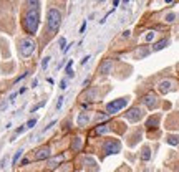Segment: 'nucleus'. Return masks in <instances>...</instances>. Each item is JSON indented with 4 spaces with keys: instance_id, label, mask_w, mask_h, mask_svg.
<instances>
[{
    "instance_id": "4468645a",
    "label": "nucleus",
    "mask_w": 179,
    "mask_h": 172,
    "mask_svg": "<svg viewBox=\"0 0 179 172\" xmlns=\"http://www.w3.org/2000/svg\"><path fill=\"white\" fill-rule=\"evenodd\" d=\"M108 131H110V127H108L106 124H100V126H96V129L93 131V134H95V136H101V134H106Z\"/></svg>"
},
{
    "instance_id": "7c9ffc66",
    "label": "nucleus",
    "mask_w": 179,
    "mask_h": 172,
    "mask_svg": "<svg viewBox=\"0 0 179 172\" xmlns=\"http://www.w3.org/2000/svg\"><path fill=\"white\" fill-rule=\"evenodd\" d=\"M17 94H20V93H12V94H10V98H8V101H10V103H13V101H15V98H17Z\"/></svg>"
},
{
    "instance_id": "cd10ccee",
    "label": "nucleus",
    "mask_w": 179,
    "mask_h": 172,
    "mask_svg": "<svg viewBox=\"0 0 179 172\" xmlns=\"http://www.w3.org/2000/svg\"><path fill=\"white\" fill-rule=\"evenodd\" d=\"M88 101H95V89H91V91L88 93Z\"/></svg>"
},
{
    "instance_id": "aec40b11",
    "label": "nucleus",
    "mask_w": 179,
    "mask_h": 172,
    "mask_svg": "<svg viewBox=\"0 0 179 172\" xmlns=\"http://www.w3.org/2000/svg\"><path fill=\"white\" fill-rule=\"evenodd\" d=\"M22 154H23V149H18V151L15 152V156H13V161H12V162H13V166H15L17 162H18V159L22 157Z\"/></svg>"
},
{
    "instance_id": "4c0bfd02",
    "label": "nucleus",
    "mask_w": 179,
    "mask_h": 172,
    "mask_svg": "<svg viewBox=\"0 0 179 172\" xmlns=\"http://www.w3.org/2000/svg\"><path fill=\"white\" fill-rule=\"evenodd\" d=\"M118 5H119V0H113V7H114V8H116Z\"/></svg>"
},
{
    "instance_id": "dca6fc26",
    "label": "nucleus",
    "mask_w": 179,
    "mask_h": 172,
    "mask_svg": "<svg viewBox=\"0 0 179 172\" xmlns=\"http://www.w3.org/2000/svg\"><path fill=\"white\" fill-rule=\"evenodd\" d=\"M72 149L73 151H80V149H81V137H75V139H73V142H72Z\"/></svg>"
},
{
    "instance_id": "b1692460",
    "label": "nucleus",
    "mask_w": 179,
    "mask_h": 172,
    "mask_svg": "<svg viewBox=\"0 0 179 172\" xmlns=\"http://www.w3.org/2000/svg\"><path fill=\"white\" fill-rule=\"evenodd\" d=\"M85 164H86V166H90V167H95V169H96V162L93 161V159H90V157H86V159H85Z\"/></svg>"
},
{
    "instance_id": "f3484780",
    "label": "nucleus",
    "mask_w": 179,
    "mask_h": 172,
    "mask_svg": "<svg viewBox=\"0 0 179 172\" xmlns=\"http://www.w3.org/2000/svg\"><path fill=\"white\" fill-rule=\"evenodd\" d=\"M141 159H143V161H149V159H151V149H149V147H143V151H141Z\"/></svg>"
},
{
    "instance_id": "9d476101",
    "label": "nucleus",
    "mask_w": 179,
    "mask_h": 172,
    "mask_svg": "<svg viewBox=\"0 0 179 172\" xmlns=\"http://www.w3.org/2000/svg\"><path fill=\"white\" fill-rule=\"evenodd\" d=\"M91 116H90V113H80L77 117V124L78 126H86L88 122H90Z\"/></svg>"
},
{
    "instance_id": "39448f33",
    "label": "nucleus",
    "mask_w": 179,
    "mask_h": 172,
    "mask_svg": "<svg viewBox=\"0 0 179 172\" xmlns=\"http://www.w3.org/2000/svg\"><path fill=\"white\" fill-rule=\"evenodd\" d=\"M128 98H119V99H116V101H111V103H108L106 104V111L108 114H114V113L118 111H121L126 104H128Z\"/></svg>"
},
{
    "instance_id": "72a5a7b5",
    "label": "nucleus",
    "mask_w": 179,
    "mask_h": 172,
    "mask_svg": "<svg viewBox=\"0 0 179 172\" xmlns=\"http://www.w3.org/2000/svg\"><path fill=\"white\" fill-rule=\"evenodd\" d=\"M85 30H86V22H83L81 28H80V33H85Z\"/></svg>"
},
{
    "instance_id": "f704fd0d",
    "label": "nucleus",
    "mask_w": 179,
    "mask_h": 172,
    "mask_svg": "<svg viewBox=\"0 0 179 172\" xmlns=\"http://www.w3.org/2000/svg\"><path fill=\"white\" fill-rule=\"evenodd\" d=\"M131 35V31L129 30H126V31H123V38H128V36Z\"/></svg>"
},
{
    "instance_id": "9b49d317",
    "label": "nucleus",
    "mask_w": 179,
    "mask_h": 172,
    "mask_svg": "<svg viewBox=\"0 0 179 172\" xmlns=\"http://www.w3.org/2000/svg\"><path fill=\"white\" fill-rule=\"evenodd\" d=\"M111 68H113V61L111 60H105L101 63V66H100V73H101V75H108V73L111 71Z\"/></svg>"
},
{
    "instance_id": "e433bc0d",
    "label": "nucleus",
    "mask_w": 179,
    "mask_h": 172,
    "mask_svg": "<svg viewBox=\"0 0 179 172\" xmlns=\"http://www.w3.org/2000/svg\"><path fill=\"white\" fill-rule=\"evenodd\" d=\"M38 86V80H33L32 81V88H37Z\"/></svg>"
},
{
    "instance_id": "393cba45",
    "label": "nucleus",
    "mask_w": 179,
    "mask_h": 172,
    "mask_svg": "<svg viewBox=\"0 0 179 172\" xmlns=\"http://www.w3.org/2000/svg\"><path fill=\"white\" fill-rule=\"evenodd\" d=\"M58 43H60V48H62V51H63V48L67 46V38H65V36H62V38H60V41H58Z\"/></svg>"
},
{
    "instance_id": "473e14b6",
    "label": "nucleus",
    "mask_w": 179,
    "mask_h": 172,
    "mask_svg": "<svg viewBox=\"0 0 179 172\" xmlns=\"http://www.w3.org/2000/svg\"><path fill=\"white\" fill-rule=\"evenodd\" d=\"M23 78H27V73H23V75H20V76H18V78H17V80H15V83H18V81H22V80H23Z\"/></svg>"
},
{
    "instance_id": "2eb2a0df",
    "label": "nucleus",
    "mask_w": 179,
    "mask_h": 172,
    "mask_svg": "<svg viewBox=\"0 0 179 172\" xmlns=\"http://www.w3.org/2000/svg\"><path fill=\"white\" fill-rule=\"evenodd\" d=\"M63 159H65V156H58V157H55V159H51V161H48V167H50V169H55L56 166H58V162L60 161H63Z\"/></svg>"
},
{
    "instance_id": "bb28decb",
    "label": "nucleus",
    "mask_w": 179,
    "mask_h": 172,
    "mask_svg": "<svg viewBox=\"0 0 179 172\" xmlns=\"http://www.w3.org/2000/svg\"><path fill=\"white\" fill-rule=\"evenodd\" d=\"M55 124H56V119H53V121H51L50 124H48V126H46L45 129H43V132H46V131H50V129H51V127H53V126H55Z\"/></svg>"
},
{
    "instance_id": "0eeeda50",
    "label": "nucleus",
    "mask_w": 179,
    "mask_h": 172,
    "mask_svg": "<svg viewBox=\"0 0 179 172\" xmlns=\"http://www.w3.org/2000/svg\"><path fill=\"white\" fill-rule=\"evenodd\" d=\"M143 103L146 104V108L148 109H154V108L158 106V98H156V94H153V93H149V94H146V96L143 98Z\"/></svg>"
},
{
    "instance_id": "f03ea898",
    "label": "nucleus",
    "mask_w": 179,
    "mask_h": 172,
    "mask_svg": "<svg viewBox=\"0 0 179 172\" xmlns=\"http://www.w3.org/2000/svg\"><path fill=\"white\" fill-rule=\"evenodd\" d=\"M60 25H62V13L56 8H48L46 12V27H48V33L50 35H55L56 31L60 30Z\"/></svg>"
},
{
    "instance_id": "7ed1b4c3",
    "label": "nucleus",
    "mask_w": 179,
    "mask_h": 172,
    "mask_svg": "<svg viewBox=\"0 0 179 172\" xmlns=\"http://www.w3.org/2000/svg\"><path fill=\"white\" fill-rule=\"evenodd\" d=\"M35 41L30 40V38H23L18 45V53H20L22 58H28V56L35 51Z\"/></svg>"
},
{
    "instance_id": "5701e85b",
    "label": "nucleus",
    "mask_w": 179,
    "mask_h": 172,
    "mask_svg": "<svg viewBox=\"0 0 179 172\" xmlns=\"http://www.w3.org/2000/svg\"><path fill=\"white\" fill-rule=\"evenodd\" d=\"M50 56H45V58H43V60H41V68H43V70H46V68H48V63H50Z\"/></svg>"
},
{
    "instance_id": "412c9836",
    "label": "nucleus",
    "mask_w": 179,
    "mask_h": 172,
    "mask_svg": "<svg viewBox=\"0 0 179 172\" xmlns=\"http://www.w3.org/2000/svg\"><path fill=\"white\" fill-rule=\"evenodd\" d=\"M164 20L168 22V23H173V22L176 20V13H173V12H171V13H168V15L164 17Z\"/></svg>"
},
{
    "instance_id": "c9c22d12",
    "label": "nucleus",
    "mask_w": 179,
    "mask_h": 172,
    "mask_svg": "<svg viewBox=\"0 0 179 172\" xmlns=\"http://www.w3.org/2000/svg\"><path fill=\"white\" fill-rule=\"evenodd\" d=\"M88 60H90V56H85V58L81 60V65H86V63H88Z\"/></svg>"
},
{
    "instance_id": "f257e3e1",
    "label": "nucleus",
    "mask_w": 179,
    "mask_h": 172,
    "mask_svg": "<svg viewBox=\"0 0 179 172\" xmlns=\"http://www.w3.org/2000/svg\"><path fill=\"white\" fill-rule=\"evenodd\" d=\"M22 25H23V30L28 35H37V30H38V25H40V7L27 8L23 20H22Z\"/></svg>"
},
{
    "instance_id": "2f4dec72",
    "label": "nucleus",
    "mask_w": 179,
    "mask_h": 172,
    "mask_svg": "<svg viewBox=\"0 0 179 172\" xmlns=\"http://www.w3.org/2000/svg\"><path fill=\"white\" fill-rule=\"evenodd\" d=\"M153 38H154V33H153V31H149L148 35H146V41H151Z\"/></svg>"
},
{
    "instance_id": "ea45409f",
    "label": "nucleus",
    "mask_w": 179,
    "mask_h": 172,
    "mask_svg": "<svg viewBox=\"0 0 179 172\" xmlns=\"http://www.w3.org/2000/svg\"><path fill=\"white\" fill-rule=\"evenodd\" d=\"M28 162H30V161H28V159H23V161H22V166H27Z\"/></svg>"
},
{
    "instance_id": "ddd939ff",
    "label": "nucleus",
    "mask_w": 179,
    "mask_h": 172,
    "mask_svg": "<svg viewBox=\"0 0 179 172\" xmlns=\"http://www.w3.org/2000/svg\"><path fill=\"white\" fill-rule=\"evenodd\" d=\"M158 122H159V116H151L148 121H146V127H148V129H154V127L158 126Z\"/></svg>"
},
{
    "instance_id": "4be33fe9",
    "label": "nucleus",
    "mask_w": 179,
    "mask_h": 172,
    "mask_svg": "<svg viewBox=\"0 0 179 172\" xmlns=\"http://www.w3.org/2000/svg\"><path fill=\"white\" fill-rule=\"evenodd\" d=\"M63 104H65V98L60 96L58 98V101H56V111H60V109L63 108Z\"/></svg>"
},
{
    "instance_id": "58836bf2",
    "label": "nucleus",
    "mask_w": 179,
    "mask_h": 172,
    "mask_svg": "<svg viewBox=\"0 0 179 172\" xmlns=\"http://www.w3.org/2000/svg\"><path fill=\"white\" fill-rule=\"evenodd\" d=\"M46 83H48V85H53L55 81H53V78H46Z\"/></svg>"
},
{
    "instance_id": "f8f14e48",
    "label": "nucleus",
    "mask_w": 179,
    "mask_h": 172,
    "mask_svg": "<svg viewBox=\"0 0 179 172\" xmlns=\"http://www.w3.org/2000/svg\"><path fill=\"white\" fill-rule=\"evenodd\" d=\"M169 45V40L168 38H163V40H159V41H156L153 45V50L154 51H159V50H163L164 46H168Z\"/></svg>"
},
{
    "instance_id": "1a4fd4ad",
    "label": "nucleus",
    "mask_w": 179,
    "mask_h": 172,
    "mask_svg": "<svg viewBox=\"0 0 179 172\" xmlns=\"http://www.w3.org/2000/svg\"><path fill=\"white\" fill-rule=\"evenodd\" d=\"M171 88H173V81H171V80H164V81H161V83L158 85V89H159L161 94L169 93V91H171Z\"/></svg>"
},
{
    "instance_id": "a878e982",
    "label": "nucleus",
    "mask_w": 179,
    "mask_h": 172,
    "mask_svg": "<svg viewBox=\"0 0 179 172\" xmlns=\"http://www.w3.org/2000/svg\"><path fill=\"white\" fill-rule=\"evenodd\" d=\"M35 124H37V119L33 117V119H30V121L27 122V127H28V129H32V127H35Z\"/></svg>"
},
{
    "instance_id": "c85d7f7f",
    "label": "nucleus",
    "mask_w": 179,
    "mask_h": 172,
    "mask_svg": "<svg viewBox=\"0 0 179 172\" xmlns=\"http://www.w3.org/2000/svg\"><path fill=\"white\" fill-rule=\"evenodd\" d=\"M60 88H62L63 91H65V89H67V88H68V83H67V80H62V81H60Z\"/></svg>"
},
{
    "instance_id": "6ab92c4d",
    "label": "nucleus",
    "mask_w": 179,
    "mask_h": 172,
    "mask_svg": "<svg viewBox=\"0 0 179 172\" xmlns=\"http://www.w3.org/2000/svg\"><path fill=\"white\" fill-rule=\"evenodd\" d=\"M168 144H171V146H178L179 144V136H169L168 137Z\"/></svg>"
},
{
    "instance_id": "423d86ee",
    "label": "nucleus",
    "mask_w": 179,
    "mask_h": 172,
    "mask_svg": "<svg viewBox=\"0 0 179 172\" xmlns=\"http://www.w3.org/2000/svg\"><path fill=\"white\" fill-rule=\"evenodd\" d=\"M124 116H126V119H128V121L138 122L139 119L144 116V113H143V109H141V108H131V109H129V111L126 113Z\"/></svg>"
},
{
    "instance_id": "a211bd4d",
    "label": "nucleus",
    "mask_w": 179,
    "mask_h": 172,
    "mask_svg": "<svg viewBox=\"0 0 179 172\" xmlns=\"http://www.w3.org/2000/svg\"><path fill=\"white\" fill-rule=\"evenodd\" d=\"M25 7L32 8V7H40V0H25Z\"/></svg>"
},
{
    "instance_id": "c756f323",
    "label": "nucleus",
    "mask_w": 179,
    "mask_h": 172,
    "mask_svg": "<svg viewBox=\"0 0 179 172\" xmlns=\"http://www.w3.org/2000/svg\"><path fill=\"white\" fill-rule=\"evenodd\" d=\"M25 129H27V124H25V126H22V127H18V129L15 131V134L18 136V134H22V132H25Z\"/></svg>"
},
{
    "instance_id": "20e7f679",
    "label": "nucleus",
    "mask_w": 179,
    "mask_h": 172,
    "mask_svg": "<svg viewBox=\"0 0 179 172\" xmlns=\"http://www.w3.org/2000/svg\"><path fill=\"white\" fill-rule=\"evenodd\" d=\"M121 151V142L118 141V139H108L105 144H103V152L110 156V154H118V152Z\"/></svg>"
},
{
    "instance_id": "6e6552de",
    "label": "nucleus",
    "mask_w": 179,
    "mask_h": 172,
    "mask_svg": "<svg viewBox=\"0 0 179 172\" xmlns=\"http://www.w3.org/2000/svg\"><path fill=\"white\" fill-rule=\"evenodd\" d=\"M51 157V149L50 147H40L38 151H35V159L37 161H43V159H50Z\"/></svg>"
}]
</instances>
